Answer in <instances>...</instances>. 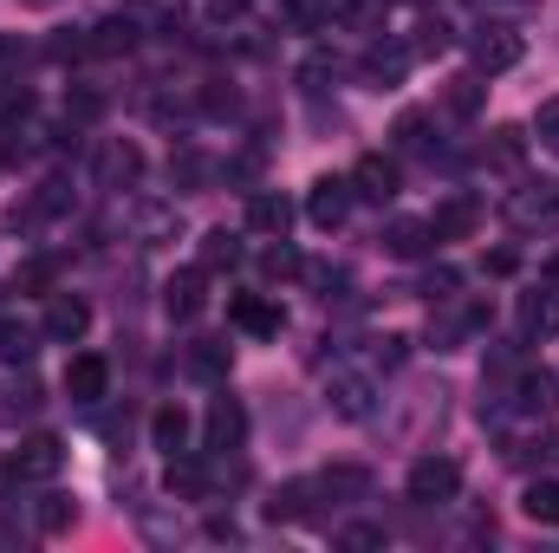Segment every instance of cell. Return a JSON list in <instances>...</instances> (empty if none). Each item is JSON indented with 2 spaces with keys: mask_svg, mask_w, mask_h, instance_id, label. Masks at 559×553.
<instances>
[{
  "mask_svg": "<svg viewBox=\"0 0 559 553\" xmlns=\"http://www.w3.org/2000/svg\"><path fill=\"white\" fill-rule=\"evenodd\" d=\"M468 59H475L481 79H488V72H508V66H521V33H514L508 20H481V26L468 33Z\"/></svg>",
  "mask_w": 559,
  "mask_h": 553,
  "instance_id": "1",
  "label": "cell"
},
{
  "mask_svg": "<svg viewBox=\"0 0 559 553\" xmlns=\"http://www.w3.org/2000/svg\"><path fill=\"white\" fill-rule=\"evenodd\" d=\"M559 222V183H527L508 196V228L514 235H547Z\"/></svg>",
  "mask_w": 559,
  "mask_h": 553,
  "instance_id": "2",
  "label": "cell"
},
{
  "mask_svg": "<svg viewBox=\"0 0 559 553\" xmlns=\"http://www.w3.org/2000/svg\"><path fill=\"white\" fill-rule=\"evenodd\" d=\"M411 502L417 508H436V502H455L462 495V462L455 456H423V462H411Z\"/></svg>",
  "mask_w": 559,
  "mask_h": 553,
  "instance_id": "3",
  "label": "cell"
},
{
  "mask_svg": "<svg viewBox=\"0 0 559 553\" xmlns=\"http://www.w3.org/2000/svg\"><path fill=\"white\" fill-rule=\"evenodd\" d=\"M248 443V411H241V398H215L209 416H202V449L209 456H235Z\"/></svg>",
  "mask_w": 559,
  "mask_h": 553,
  "instance_id": "4",
  "label": "cell"
},
{
  "mask_svg": "<svg viewBox=\"0 0 559 553\" xmlns=\"http://www.w3.org/2000/svg\"><path fill=\"white\" fill-rule=\"evenodd\" d=\"M352 176H319L312 189H306V215H312V228H345V215H352Z\"/></svg>",
  "mask_w": 559,
  "mask_h": 553,
  "instance_id": "5",
  "label": "cell"
},
{
  "mask_svg": "<svg viewBox=\"0 0 559 553\" xmlns=\"http://www.w3.org/2000/svg\"><path fill=\"white\" fill-rule=\"evenodd\" d=\"M39 332H46L52 345H79V339L92 332V306H85L79 293H52V299H46V319H39Z\"/></svg>",
  "mask_w": 559,
  "mask_h": 553,
  "instance_id": "6",
  "label": "cell"
},
{
  "mask_svg": "<svg viewBox=\"0 0 559 553\" xmlns=\"http://www.w3.org/2000/svg\"><path fill=\"white\" fill-rule=\"evenodd\" d=\"M59 469H66V443H59V436H46V430H39V436H26V443L13 449V482H52Z\"/></svg>",
  "mask_w": 559,
  "mask_h": 553,
  "instance_id": "7",
  "label": "cell"
},
{
  "mask_svg": "<svg viewBox=\"0 0 559 553\" xmlns=\"http://www.w3.org/2000/svg\"><path fill=\"white\" fill-rule=\"evenodd\" d=\"M143 176V150L131 138H111L98 143V189H111V196H124V189H138Z\"/></svg>",
  "mask_w": 559,
  "mask_h": 553,
  "instance_id": "8",
  "label": "cell"
},
{
  "mask_svg": "<svg viewBox=\"0 0 559 553\" xmlns=\"http://www.w3.org/2000/svg\"><path fill=\"white\" fill-rule=\"evenodd\" d=\"M404 72H411V46H397V39H378V46L358 59V79H365L371 92H397Z\"/></svg>",
  "mask_w": 559,
  "mask_h": 553,
  "instance_id": "9",
  "label": "cell"
},
{
  "mask_svg": "<svg viewBox=\"0 0 559 553\" xmlns=\"http://www.w3.org/2000/svg\"><path fill=\"white\" fill-rule=\"evenodd\" d=\"M325 404L345 416V423H365L371 404H378V385L365 378V372H332V385H325Z\"/></svg>",
  "mask_w": 559,
  "mask_h": 553,
  "instance_id": "10",
  "label": "cell"
},
{
  "mask_svg": "<svg viewBox=\"0 0 559 553\" xmlns=\"http://www.w3.org/2000/svg\"><path fill=\"white\" fill-rule=\"evenodd\" d=\"M105 391H111V365H105L98 352H79V358L66 365V398L92 411V404H105Z\"/></svg>",
  "mask_w": 559,
  "mask_h": 553,
  "instance_id": "11",
  "label": "cell"
},
{
  "mask_svg": "<svg viewBox=\"0 0 559 553\" xmlns=\"http://www.w3.org/2000/svg\"><path fill=\"white\" fill-rule=\"evenodd\" d=\"M352 189H358L365 202H391V196L404 189V169H397L391 156H378V150H371V156H358V169H352Z\"/></svg>",
  "mask_w": 559,
  "mask_h": 553,
  "instance_id": "12",
  "label": "cell"
},
{
  "mask_svg": "<svg viewBox=\"0 0 559 553\" xmlns=\"http://www.w3.org/2000/svg\"><path fill=\"white\" fill-rule=\"evenodd\" d=\"M228 319H235L241 332H254V339H280V326H286V313H280L267 293H235Z\"/></svg>",
  "mask_w": 559,
  "mask_h": 553,
  "instance_id": "13",
  "label": "cell"
},
{
  "mask_svg": "<svg viewBox=\"0 0 559 553\" xmlns=\"http://www.w3.org/2000/svg\"><path fill=\"white\" fill-rule=\"evenodd\" d=\"M429 228H436V242H468L481 228V202L475 196H449V202H436Z\"/></svg>",
  "mask_w": 559,
  "mask_h": 553,
  "instance_id": "14",
  "label": "cell"
},
{
  "mask_svg": "<svg viewBox=\"0 0 559 553\" xmlns=\"http://www.w3.org/2000/svg\"><path fill=\"white\" fill-rule=\"evenodd\" d=\"M384 255H397V261H423L429 248H436V228L429 222H417V215H397V222H384Z\"/></svg>",
  "mask_w": 559,
  "mask_h": 553,
  "instance_id": "15",
  "label": "cell"
},
{
  "mask_svg": "<svg viewBox=\"0 0 559 553\" xmlns=\"http://www.w3.org/2000/svg\"><path fill=\"white\" fill-rule=\"evenodd\" d=\"M514 404L527 416H547L559 404V372H547V365H527L521 378H514Z\"/></svg>",
  "mask_w": 559,
  "mask_h": 553,
  "instance_id": "16",
  "label": "cell"
},
{
  "mask_svg": "<svg viewBox=\"0 0 559 553\" xmlns=\"http://www.w3.org/2000/svg\"><path fill=\"white\" fill-rule=\"evenodd\" d=\"M182 365H189V378L222 385V378H228V365H235V345H228V339H195V345L182 352Z\"/></svg>",
  "mask_w": 559,
  "mask_h": 553,
  "instance_id": "17",
  "label": "cell"
},
{
  "mask_svg": "<svg viewBox=\"0 0 559 553\" xmlns=\"http://www.w3.org/2000/svg\"><path fill=\"white\" fill-rule=\"evenodd\" d=\"M312 482H319L325 502H365V495H371V469H358V462H332V469H319Z\"/></svg>",
  "mask_w": 559,
  "mask_h": 553,
  "instance_id": "18",
  "label": "cell"
},
{
  "mask_svg": "<svg viewBox=\"0 0 559 553\" xmlns=\"http://www.w3.org/2000/svg\"><path fill=\"white\" fill-rule=\"evenodd\" d=\"M202 286H209V274H202V268L176 274L169 286H163V313H169V319H195V313L209 306V293H202Z\"/></svg>",
  "mask_w": 559,
  "mask_h": 553,
  "instance_id": "19",
  "label": "cell"
},
{
  "mask_svg": "<svg viewBox=\"0 0 559 553\" xmlns=\"http://www.w3.org/2000/svg\"><path fill=\"white\" fill-rule=\"evenodd\" d=\"M46 398H39V385L20 372V378H0V430H13V423H26V416L39 411Z\"/></svg>",
  "mask_w": 559,
  "mask_h": 553,
  "instance_id": "20",
  "label": "cell"
},
{
  "mask_svg": "<svg viewBox=\"0 0 559 553\" xmlns=\"http://www.w3.org/2000/svg\"><path fill=\"white\" fill-rule=\"evenodd\" d=\"M559 332V293L540 286V293H521V339H547Z\"/></svg>",
  "mask_w": 559,
  "mask_h": 553,
  "instance_id": "21",
  "label": "cell"
},
{
  "mask_svg": "<svg viewBox=\"0 0 559 553\" xmlns=\"http://www.w3.org/2000/svg\"><path fill=\"white\" fill-rule=\"evenodd\" d=\"M143 26L131 20V13H111V20H98L92 26V52H105V59H118V52H138Z\"/></svg>",
  "mask_w": 559,
  "mask_h": 553,
  "instance_id": "22",
  "label": "cell"
},
{
  "mask_svg": "<svg viewBox=\"0 0 559 553\" xmlns=\"http://www.w3.org/2000/svg\"><path fill=\"white\" fill-rule=\"evenodd\" d=\"M189 430H195V423H189L182 404H163V411L150 416V443H156L163 456H182V449H189Z\"/></svg>",
  "mask_w": 559,
  "mask_h": 553,
  "instance_id": "23",
  "label": "cell"
},
{
  "mask_svg": "<svg viewBox=\"0 0 559 553\" xmlns=\"http://www.w3.org/2000/svg\"><path fill=\"white\" fill-rule=\"evenodd\" d=\"M235 261H241V235L209 228V235H202V248H195V268H202V274H222V268H235Z\"/></svg>",
  "mask_w": 559,
  "mask_h": 553,
  "instance_id": "24",
  "label": "cell"
},
{
  "mask_svg": "<svg viewBox=\"0 0 559 553\" xmlns=\"http://www.w3.org/2000/svg\"><path fill=\"white\" fill-rule=\"evenodd\" d=\"M248 228H261V235H286V228H293V202L274 196V189H261V196L248 202Z\"/></svg>",
  "mask_w": 559,
  "mask_h": 553,
  "instance_id": "25",
  "label": "cell"
},
{
  "mask_svg": "<svg viewBox=\"0 0 559 553\" xmlns=\"http://www.w3.org/2000/svg\"><path fill=\"white\" fill-rule=\"evenodd\" d=\"M332 20H338L332 0H280V26H293V33H319Z\"/></svg>",
  "mask_w": 559,
  "mask_h": 553,
  "instance_id": "26",
  "label": "cell"
},
{
  "mask_svg": "<svg viewBox=\"0 0 559 553\" xmlns=\"http://www.w3.org/2000/svg\"><path fill=\"white\" fill-rule=\"evenodd\" d=\"M481 98H488V85H481V72H462V79H449V92H442V105H449V118H475V111H481Z\"/></svg>",
  "mask_w": 559,
  "mask_h": 553,
  "instance_id": "27",
  "label": "cell"
},
{
  "mask_svg": "<svg viewBox=\"0 0 559 553\" xmlns=\"http://www.w3.org/2000/svg\"><path fill=\"white\" fill-rule=\"evenodd\" d=\"M312 495H319V482H286L274 502H267V515L274 521H306L312 515Z\"/></svg>",
  "mask_w": 559,
  "mask_h": 553,
  "instance_id": "28",
  "label": "cell"
},
{
  "mask_svg": "<svg viewBox=\"0 0 559 553\" xmlns=\"http://www.w3.org/2000/svg\"><path fill=\"white\" fill-rule=\"evenodd\" d=\"M33 352H39V332L20 326V319H0V358L7 365H33Z\"/></svg>",
  "mask_w": 559,
  "mask_h": 553,
  "instance_id": "29",
  "label": "cell"
},
{
  "mask_svg": "<svg viewBox=\"0 0 559 553\" xmlns=\"http://www.w3.org/2000/svg\"><path fill=\"white\" fill-rule=\"evenodd\" d=\"M521 515H527V521H540V528H559V482H527Z\"/></svg>",
  "mask_w": 559,
  "mask_h": 553,
  "instance_id": "30",
  "label": "cell"
},
{
  "mask_svg": "<svg viewBox=\"0 0 559 553\" xmlns=\"http://www.w3.org/2000/svg\"><path fill=\"white\" fill-rule=\"evenodd\" d=\"M138 228H143V242H150V248H163V242H176V235H182V215H176L169 202H150V209L138 215Z\"/></svg>",
  "mask_w": 559,
  "mask_h": 553,
  "instance_id": "31",
  "label": "cell"
},
{
  "mask_svg": "<svg viewBox=\"0 0 559 553\" xmlns=\"http://www.w3.org/2000/svg\"><path fill=\"white\" fill-rule=\"evenodd\" d=\"M169 495H189V502H195V495H209V469H202V462H189V449H182V456H169Z\"/></svg>",
  "mask_w": 559,
  "mask_h": 553,
  "instance_id": "32",
  "label": "cell"
},
{
  "mask_svg": "<svg viewBox=\"0 0 559 553\" xmlns=\"http://www.w3.org/2000/svg\"><path fill=\"white\" fill-rule=\"evenodd\" d=\"M261 274L267 280H293V274H306V261H299V248H286V235H274V242L261 248Z\"/></svg>",
  "mask_w": 559,
  "mask_h": 553,
  "instance_id": "33",
  "label": "cell"
},
{
  "mask_svg": "<svg viewBox=\"0 0 559 553\" xmlns=\"http://www.w3.org/2000/svg\"><path fill=\"white\" fill-rule=\"evenodd\" d=\"M33 521H39V534H66V528L79 521V508H72V495H39Z\"/></svg>",
  "mask_w": 559,
  "mask_h": 553,
  "instance_id": "34",
  "label": "cell"
},
{
  "mask_svg": "<svg viewBox=\"0 0 559 553\" xmlns=\"http://www.w3.org/2000/svg\"><path fill=\"white\" fill-rule=\"evenodd\" d=\"M481 156H488L495 169H521V156H527V138H521L514 125H501V131L488 138V150H481Z\"/></svg>",
  "mask_w": 559,
  "mask_h": 553,
  "instance_id": "35",
  "label": "cell"
},
{
  "mask_svg": "<svg viewBox=\"0 0 559 553\" xmlns=\"http://www.w3.org/2000/svg\"><path fill=\"white\" fill-rule=\"evenodd\" d=\"M33 118V92L20 85V79H0V131H13V125H26Z\"/></svg>",
  "mask_w": 559,
  "mask_h": 553,
  "instance_id": "36",
  "label": "cell"
},
{
  "mask_svg": "<svg viewBox=\"0 0 559 553\" xmlns=\"http://www.w3.org/2000/svg\"><path fill=\"white\" fill-rule=\"evenodd\" d=\"M391 138H397V150H411V156H429V150H436V143H429V118H423V111H404Z\"/></svg>",
  "mask_w": 559,
  "mask_h": 553,
  "instance_id": "37",
  "label": "cell"
},
{
  "mask_svg": "<svg viewBox=\"0 0 559 553\" xmlns=\"http://www.w3.org/2000/svg\"><path fill=\"white\" fill-rule=\"evenodd\" d=\"M169 183H176V189H202V183H209V163H202L195 150H176V156H169Z\"/></svg>",
  "mask_w": 559,
  "mask_h": 553,
  "instance_id": "38",
  "label": "cell"
},
{
  "mask_svg": "<svg viewBox=\"0 0 559 553\" xmlns=\"http://www.w3.org/2000/svg\"><path fill=\"white\" fill-rule=\"evenodd\" d=\"M98 111H105V98H98V92H85V85H72V92H66V125H98Z\"/></svg>",
  "mask_w": 559,
  "mask_h": 553,
  "instance_id": "39",
  "label": "cell"
},
{
  "mask_svg": "<svg viewBox=\"0 0 559 553\" xmlns=\"http://www.w3.org/2000/svg\"><path fill=\"white\" fill-rule=\"evenodd\" d=\"M423 299L449 306V299H455V268H429V274H423Z\"/></svg>",
  "mask_w": 559,
  "mask_h": 553,
  "instance_id": "40",
  "label": "cell"
},
{
  "mask_svg": "<svg viewBox=\"0 0 559 553\" xmlns=\"http://www.w3.org/2000/svg\"><path fill=\"white\" fill-rule=\"evenodd\" d=\"M46 52H52L59 66H66V59H85V52H92V33H59V39H52Z\"/></svg>",
  "mask_w": 559,
  "mask_h": 553,
  "instance_id": "41",
  "label": "cell"
},
{
  "mask_svg": "<svg viewBox=\"0 0 559 553\" xmlns=\"http://www.w3.org/2000/svg\"><path fill=\"white\" fill-rule=\"evenodd\" d=\"M306 274H312V286H319L325 299H345V286H352V274H345V268H306Z\"/></svg>",
  "mask_w": 559,
  "mask_h": 553,
  "instance_id": "42",
  "label": "cell"
},
{
  "mask_svg": "<svg viewBox=\"0 0 559 553\" xmlns=\"http://www.w3.org/2000/svg\"><path fill=\"white\" fill-rule=\"evenodd\" d=\"M338 548H352V553L384 548V528H365V521H358V528H345V534H338Z\"/></svg>",
  "mask_w": 559,
  "mask_h": 553,
  "instance_id": "43",
  "label": "cell"
},
{
  "mask_svg": "<svg viewBox=\"0 0 559 553\" xmlns=\"http://www.w3.org/2000/svg\"><path fill=\"white\" fill-rule=\"evenodd\" d=\"M534 131H540V143H547V150L559 156V98H547V105H540V118H534Z\"/></svg>",
  "mask_w": 559,
  "mask_h": 553,
  "instance_id": "44",
  "label": "cell"
},
{
  "mask_svg": "<svg viewBox=\"0 0 559 553\" xmlns=\"http://www.w3.org/2000/svg\"><path fill=\"white\" fill-rule=\"evenodd\" d=\"M417 52H449V26H442V20H423Z\"/></svg>",
  "mask_w": 559,
  "mask_h": 553,
  "instance_id": "45",
  "label": "cell"
},
{
  "mask_svg": "<svg viewBox=\"0 0 559 553\" xmlns=\"http://www.w3.org/2000/svg\"><path fill=\"white\" fill-rule=\"evenodd\" d=\"M404 352H411V339H397V332H384L378 339V365L391 372V365H404Z\"/></svg>",
  "mask_w": 559,
  "mask_h": 553,
  "instance_id": "46",
  "label": "cell"
},
{
  "mask_svg": "<svg viewBox=\"0 0 559 553\" xmlns=\"http://www.w3.org/2000/svg\"><path fill=\"white\" fill-rule=\"evenodd\" d=\"M248 13V0H209V20L215 26H228V20H241Z\"/></svg>",
  "mask_w": 559,
  "mask_h": 553,
  "instance_id": "47",
  "label": "cell"
},
{
  "mask_svg": "<svg viewBox=\"0 0 559 553\" xmlns=\"http://www.w3.org/2000/svg\"><path fill=\"white\" fill-rule=\"evenodd\" d=\"M20 59H26V46H13V39H0V72H13Z\"/></svg>",
  "mask_w": 559,
  "mask_h": 553,
  "instance_id": "48",
  "label": "cell"
},
{
  "mask_svg": "<svg viewBox=\"0 0 559 553\" xmlns=\"http://www.w3.org/2000/svg\"><path fill=\"white\" fill-rule=\"evenodd\" d=\"M514 268H521V261H514L508 248H501V255H488V274H501V280H508V274H514Z\"/></svg>",
  "mask_w": 559,
  "mask_h": 553,
  "instance_id": "49",
  "label": "cell"
},
{
  "mask_svg": "<svg viewBox=\"0 0 559 553\" xmlns=\"http://www.w3.org/2000/svg\"><path fill=\"white\" fill-rule=\"evenodd\" d=\"M547 286H559V255H554V261H547Z\"/></svg>",
  "mask_w": 559,
  "mask_h": 553,
  "instance_id": "50",
  "label": "cell"
},
{
  "mask_svg": "<svg viewBox=\"0 0 559 553\" xmlns=\"http://www.w3.org/2000/svg\"><path fill=\"white\" fill-rule=\"evenodd\" d=\"M20 7H59V0H20Z\"/></svg>",
  "mask_w": 559,
  "mask_h": 553,
  "instance_id": "51",
  "label": "cell"
}]
</instances>
